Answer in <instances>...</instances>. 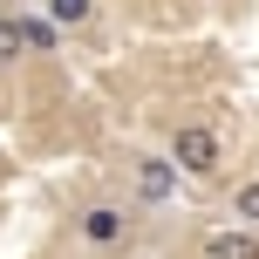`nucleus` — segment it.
Returning <instances> with one entry per match:
<instances>
[{
  "label": "nucleus",
  "instance_id": "nucleus-3",
  "mask_svg": "<svg viewBox=\"0 0 259 259\" xmlns=\"http://www.w3.org/2000/svg\"><path fill=\"white\" fill-rule=\"evenodd\" d=\"M205 259H259V239L252 232H219L205 246Z\"/></svg>",
  "mask_w": 259,
  "mask_h": 259
},
{
  "label": "nucleus",
  "instance_id": "nucleus-4",
  "mask_svg": "<svg viewBox=\"0 0 259 259\" xmlns=\"http://www.w3.org/2000/svg\"><path fill=\"white\" fill-rule=\"evenodd\" d=\"M137 191L143 198H170V164H143L137 170Z\"/></svg>",
  "mask_w": 259,
  "mask_h": 259
},
{
  "label": "nucleus",
  "instance_id": "nucleus-1",
  "mask_svg": "<svg viewBox=\"0 0 259 259\" xmlns=\"http://www.w3.org/2000/svg\"><path fill=\"white\" fill-rule=\"evenodd\" d=\"M170 157H178L191 178H211V170L225 164V150H219V130H205V123H178V137H170Z\"/></svg>",
  "mask_w": 259,
  "mask_h": 259
},
{
  "label": "nucleus",
  "instance_id": "nucleus-2",
  "mask_svg": "<svg viewBox=\"0 0 259 259\" xmlns=\"http://www.w3.org/2000/svg\"><path fill=\"white\" fill-rule=\"evenodd\" d=\"M82 239L116 246V239H123V211H116V205H89V211H82Z\"/></svg>",
  "mask_w": 259,
  "mask_h": 259
},
{
  "label": "nucleus",
  "instance_id": "nucleus-8",
  "mask_svg": "<svg viewBox=\"0 0 259 259\" xmlns=\"http://www.w3.org/2000/svg\"><path fill=\"white\" fill-rule=\"evenodd\" d=\"M48 41H55L48 21H21V48H48Z\"/></svg>",
  "mask_w": 259,
  "mask_h": 259
},
{
  "label": "nucleus",
  "instance_id": "nucleus-7",
  "mask_svg": "<svg viewBox=\"0 0 259 259\" xmlns=\"http://www.w3.org/2000/svg\"><path fill=\"white\" fill-rule=\"evenodd\" d=\"M232 211H239V219H246V225H259V178H252V184H239Z\"/></svg>",
  "mask_w": 259,
  "mask_h": 259
},
{
  "label": "nucleus",
  "instance_id": "nucleus-5",
  "mask_svg": "<svg viewBox=\"0 0 259 259\" xmlns=\"http://www.w3.org/2000/svg\"><path fill=\"white\" fill-rule=\"evenodd\" d=\"M48 14H55L62 27H82V21L96 14V0H48Z\"/></svg>",
  "mask_w": 259,
  "mask_h": 259
},
{
  "label": "nucleus",
  "instance_id": "nucleus-6",
  "mask_svg": "<svg viewBox=\"0 0 259 259\" xmlns=\"http://www.w3.org/2000/svg\"><path fill=\"white\" fill-rule=\"evenodd\" d=\"M21 55V14H0V62Z\"/></svg>",
  "mask_w": 259,
  "mask_h": 259
}]
</instances>
